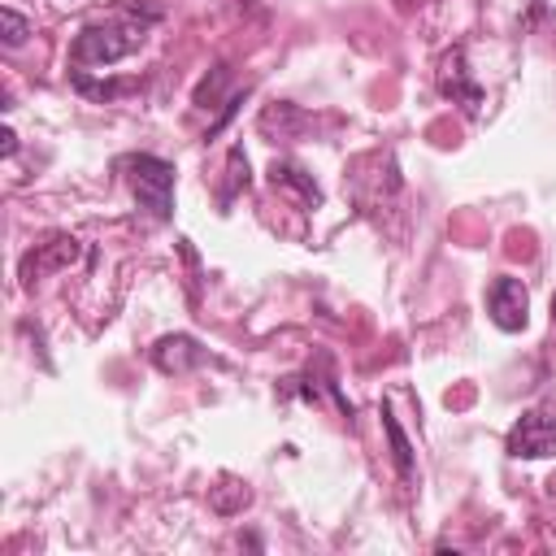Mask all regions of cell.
I'll return each instance as SVG.
<instances>
[{
    "label": "cell",
    "instance_id": "7c38bea8",
    "mask_svg": "<svg viewBox=\"0 0 556 556\" xmlns=\"http://www.w3.org/2000/svg\"><path fill=\"white\" fill-rule=\"evenodd\" d=\"M0 30H4V48H17V43L30 35V22H26L17 9L4 4V9H0Z\"/></svg>",
    "mask_w": 556,
    "mask_h": 556
},
{
    "label": "cell",
    "instance_id": "4fadbf2b",
    "mask_svg": "<svg viewBox=\"0 0 556 556\" xmlns=\"http://www.w3.org/2000/svg\"><path fill=\"white\" fill-rule=\"evenodd\" d=\"M0 139H4V156H13V152H17V135L4 126V135H0Z\"/></svg>",
    "mask_w": 556,
    "mask_h": 556
},
{
    "label": "cell",
    "instance_id": "5b68a950",
    "mask_svg": "<svg viewBox=\"0 0 556 556\" xmlns=\"http://www.w3.org/2000/svg\"><path fill=\"white\" fill-rule=\"evenodd\" d=\"M313 126H317V122H313V113H308V109H300V104H291V100H274V104H265V109H261V117H256V130H261L265 139H274V143L304 139Z\"/></svg>",
    "mask_w": 556,
    "mask_h": 556
},
{
    "label": "cell",
    "instance_id": "30bf717a",
    "mask_svg": "<svg viewBox=\"0 0 556 556\" xmlns=\"http://www.w3.org/2000/svg\"><path fill=\"white\" fill-rule=\"evenodd\" d=\"M382 430L391 439V460H395L400 478H413V447H408V439H404V430H400V421H395L391 408H382Z\"/></svg>",
    "mask_w": 556,
    "mask_h": 556
},
{
    "label": "cell",
    "instance_id": "52a82bcc",
    "mask_svg": "<svg viewBox=\"0 0 556 556\" xmlns=\"http://www.w3.org/2000/svg\"><path fill=\"white\" fill-rule=\"evenodd\" d=\"M204 348L191 339V334H165L152 343V365L161 374H191L195 365H204Z\"/></svg>",
    "mask_w": 556,
    "mask_h": 556
},
{
    "label": "cell",
    "instance_id": "9c48e42d",
    "mask_svg": "<svg viewBox=\"0 0 556 556\" xmlns=\"http://www.w3.org/2000/svg\"><path fill=\"white\" fill-rule=\"evenodd\" d=\"M269 182L282 187V191H291L304 208H317V204H321V187L313 182V174H304V169L291 165V161H274V165H269Z\"/></svg>",
    "mask_w": 556,
    "mask_h": 556
},
{
    "label": "cell",
    "instance_id": "3957f363",
    "mask_svg": "<svg viewBox=\"0 0 556 556\" xmlns=\"http://www.w3.org/2000/svg\"><path fill=\"white\" fill-rule=\"evenodd\" d=\"M508 456L517 460H543V456H556V413L552 408H530L513 421L508 439H504Z\"/></svg>",
    "mask_w": 556,
    "mask_h": 556
},
{
    "label": "cell",
    "instance_id": "5bb4252c",
    "mask_svg": "<svg viewBox=\"0 0 556 556\" xmlns=\"http://www.w3.org/2000/svg\"><path fill=\"white\" fill-rule=\"evenodd\" d=\"M552 321H556V295H552Z\"/></svg>",
    "mask_w": 556,
    "mask_h": 556
},
{
    "label": "cell",
    "instance_id": "7a4b0ae2",
    "mask_svg": "<svg viewBox=\"0 0 556 556\" xmlns=\"http://www.w3.org/2000/svg\"><path fill=\"white\" fill-rule=\"evenodd\" d=\"M143 43V22H91L78 30L70 61L74 65H113Z\"/></svg>",
    "mask_w": 556,
    "mask_h": 556
},
{
    "label": "cell",
    "instance_id": "8fae6325",
    "mask_svg": "<svg viewBox=\"0 0 556 556\" xmlns=\"http://www.w3.org/2000/svg\"><path fill=\"white\" fill-rule=\"evenodd\" d=\"M248 182H252V174H248V156H243V148H230V152H226V187H222V204H230L235 191H243Z\"/></svg>",
    "mask_w": 556,
    "mask_h": 556
},
{
    "label": "cell",
    "instance_id": "ba28073f",
    "mask_svg": "<svg viewBox=\"0 0 556 556\" xmlns=\"http://www.w3.org/2000/svg\"><path fill=\"white\" fill-rule=\"evenodd\" d=\"M74 256H78V239L56 235V239L39 243V248L22 261V282H26V287H35V278H43V274H52V269H65Z\"/></svg>",
    "mask_w": 556,
    "mask_h": 556
},
{
    "label": "cell",
    "instance_id": "277c9868",
    "mask_svg": "<svg viewBox=\"0 0 556 556\" xmlns=\"http://www.w3.org/2000/svg\"><path fill=\"white\" fill-rule=\"evenodd\" d=\"M486 313H491V321L500 326V330H526V321H530V295H526V287L517 282V278H495L491 282V291H486Z\"/></svg>",
    "mask_w": 556,
    "mask_h": 556
},
{
    "label": "cell",
    "instance_id": "6da1fadb",
    "mask_svg": "<svg viewBox=\"0 0 556 556\" xmlns=\"http://www.w3.org/2000/svg\"><path fill=\"white\" fill-rule=\"evenodd\" d=\"M117 169L126 174L139 208H148L156 222H169L174 217V165L152 156V152H135V156H122Z\"/></svg>",
    "mask_w": 556,
    "mask_h": 556
},
{
    "label": "cell",
    "instance_id": "8992f818",
    "mask_svg": "<svg viewBox=\"0 0 556 556\" xmlns=\"http://www.w3.org/2000/svg\"><path fill=\"white\" fill-rule=\"evenodd\" d=\"M439 91H443L452 104H460L465 113H478L482 87L469 78V65H465V52H460V48H452V52L439 61Z\"/></svg>",
    "mask_w": 556,
    "mask_h": 556
}]
</instances>
